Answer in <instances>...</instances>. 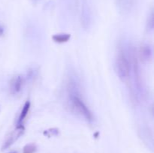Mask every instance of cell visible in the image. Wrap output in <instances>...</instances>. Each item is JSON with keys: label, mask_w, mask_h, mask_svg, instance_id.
Instances as JSON below:
<instances>
[{"label": "cell", "mask_w": 154, "mask_h": 153, "mask_svg": "<svg viewBox=\"0 0 154 153\" xmlns=\"http://www.w3.org/2000/svg\"><path fill=\"white\" fill-rule=\"evenodd\" d=\"M116 73L120 80L126 82L130 75V64L123 51L120 50L115 59Z\"/></svg>", "instance_id": "6da1fadb"}, {"label": "cell", "mask_w": 154, "mask_h": 153, "mask_svg": "<svg viewBox=\"0 0 154 153\" xmlns=\"http://www.w3.org/2000/svg\"><path fill=\"white\" fill-rule=\"evenodd\" d=\"M71 103L74 109L78 112V113L81 114L86 120L88 122H92L93 120V115L91 111L90 110L84 102L76 94H72L70 97Z\"/></svg>", "instance_id": "7a4b0ae2"}, {"label": "cell", "mask_w": 154, "mask_h": 153, "mask_svg": "<svg viewBox=\"0 0 154 153\" xmlns=\"http://www.w3.org/2000/svg\"><path fill=\"white\" fill-rule=\"evenodd\" d=\"M24 132V128L23 125H18L17 128L11 134L10 136H8L6 141L5 142V143L3 144L2 146V150H5L7 149L8 148L11 146L12 144L14 143L20 137L23 135Z\"/></svg>", "instance_id": "3957f363"}, {"label": "cell", "mask_w": 154, "mask_h": 153, "mask_svg": "<svg viewBox=\"0 0 154 153\" xmlns=\"http://www.w3.org/2000/svg\"><path fill=\"white\" fill-rule=\"evenodd\" d=\"M23 85V78L21 76H17L11 82L10 89L12 94H17L21 91Z\"/></svg>", "instance_id": "277c9868"}, {"label": "cell", "mask_w": 154, "mask_h": 153, "mask_svg": "<svg viewBox=\"0 0 154 153\" xmlns=\"http://www.w3.org/2000/svg\"><path fill=\"white\" fill-rule=\"evenodd\" d=\"M140 56L144 62H147L151 58L152 50L150 46L147 44H143L140 50Z\"/></svg>", "instance_id": "5b68a950"}, {"label": "cell", "mask_w": 154, "mask_h": 153, "mask_svg": "<svg viewBox=\"0 0 154 153\" xmlns=\"http://www.w3.org/2000/svg\"><path fill=\"white\" fill-rule=\"evenodd\" d=\"M30 109V101L29 100H26L25 103V104L23 106V109L21 110L20 114V116L18 118V122L17 124L18 125H22L23 122L24 121L26 118L27 115H28V112L29 111Z\"/></svg>", "instance_id": "8992f818"}, {"label": "cell", "mask_w": 154, "mask_h": 153, "mask_svg": "<svg viewBox=\"0 0 154 153\" xmlns=\"http://www.w3.org/2000/svg\"><path fill=\"white\" fill-rule=\"evenodd\" d=\"M71 35L69 34H57L53 36V40L57 43H65V42L69 41L70 39Z\"/></svg>", "instance_id": "52a82bcc"}, {"label": "cell", "mask_w": 154, "mask_h": 153, "mask_svg": "<svg viewBox=\"0 0 154 153\" xmlns=\"http://www.w3.org/2000/svg\"><path fill=\"white\" fill-rule=\"evenodd\" d=\"M36 150H37V147L35 144L29 143L23 147V153H35Z\"/></svg>", "instance_id": "ba28073f"}, {"label": "cell", "mask_w": 154, "mask_h": 153, "mask_svg": "<svg viewBox=\"0 0 154 153\" xmlns=\"http://www.w3.org/2000/svg\"><path fill=\"white\" fill-rule=\"evenodd\" d=\"M8 153H17V152L13 151V152H8Z\"/></svg>", "instance_id": "9c48e42d"}]
</instances>
